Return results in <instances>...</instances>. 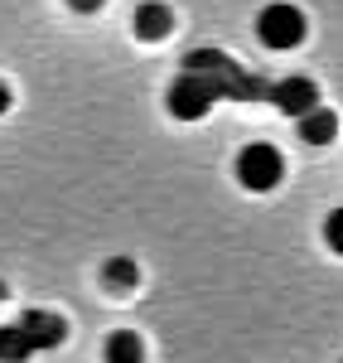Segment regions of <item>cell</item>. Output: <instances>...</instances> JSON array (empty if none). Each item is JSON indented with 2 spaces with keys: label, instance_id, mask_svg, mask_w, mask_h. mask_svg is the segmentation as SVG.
Returning a JSON list of instances; mask_svg holds the SVG:
<instances>
[{
  "label": "cell",
  "instance_id": "obj_1",
  "mask_svg": "<svg viewBox=\"0 0 343 363\" xmlns=\"http://www.w3.org/2000/svg\"><path fill=\"white\" fill-rule=\"evenodd\" d=\"M237 184L242 189H252V194H271L281 179H286V155H281V145L276 140H247L242 150H237Z\"/></svg>",
  "mask_w": 343,
  "mask_h": 363
},
{
  "label": "cell",
  "instance_id": "obj_2",
  "mask_svg": "<svg viewBox=\"0 0 343 363\" xmlns=\"http://www.w3.org/2000/svg\"><path fill=\"white\" fill-rule=\"evenodd\" d=\"M305 10L300 5H290V0H271L266 10L257 15V34L266 49H295V44H305Z\"/></svg>",
  "mask_w": 343,
  "mask_h": 363
},
{
  "label": "cell",
  "instance_id": "obj_3",
  "mask_svg": "<svg viewBox=\"0 0 343 363\" xmlns=\"http://www.w3.org/2000/svg\"><path fill=\"white\" fill-rule=\"evenodd\" d=\"M218 102V92H213V83L203 78V73H194V68H184L179 78H174L170 87V112L179 116V121H199V116H208V107Z\"/></svg>",
  "mask_w": 343,
  "mask_h": 363
},
{
  "label": "cell",
  "instance_id": "obj_4",
  "mask_svg": "<svg viewBox=\"0 0 343 363\" xmlns=\"http://www.w3.org/2000/svg\"><path fill=\"white\" fill-rule=\"evenodd\" d=\"M15 325H20V335L29 339L34 354H49V349H58V344L68 339V320L54 315V310H25Z\"/></svg>",
  "mask_w": 343,
  "mask_h": 363
},
{
  "label": "cell",
  "instance_id": "obj_5",
  "mask_svg": "<svg viewBox=\"0 0 343 363\" xmlns=\"http://www.w3.org/2000/svg\"><path fill=\"white\" fill-rule=\"evenodd\" d=\"M266 97L276 102V112H286V116H305L310 107H319L315 78H281V83L266 87Z\"/></svg>",
  "mask_w": 343,
  "mask_h": 363
},
{
  "label": "cell",
  "instance_id": "obj_6",
  "mask_svg": "<svg viewBox=\"0 0 343 363\" xmlns=\"http://www.w3.org/2000/svg\"><path fill=\"white\" fill-rule=\"evenodd\" d=\"M295 126H300V140L305 145H329V140L339 136V116H334V107H310L305 116H295Z\"/></svg>",
  "mask_w": 343,
  "mask_h": 363
},
{
  "label": "cell",
  "instance_id": "obj_7",
  "mask_svg": "<svg viewBox=\"0 0 343 363\" xmlns=\"http://www.w3.org/2000/svg\"><path fill=\"white\" fill-rule=\"evenodd\" d=\"M170 29H174V10L165 5V0L136 5V34H141V39H165Z\"/></svg>",
  "mask_w": 343,
  "mask_h": 363
},
{
  "label": "cell",
  "instance_id": "obj_8",
  "mask_svg": "<svg viewBox=\"0 0 343 363\" xmlns=\"http://www.w3.org/2000/svg\"><path fill=\"white\" fill-rule=\"evenodd\" d=\"M102 286L116 291V296H126V291L141 286V267H136L131 257H107V262H102Z\"/></svg>",
  "mask_w": 343,
  "mask_h": 363
},
{
  "label": "cell",
  "instance_id": "obj_9",
  "mask_svg": "<svg viewBox=\"0 0 343 363\" xmlns=\"http://www.w3.org/2000/svg\"><path fill=\"white\" fill-rule=\"evenodd\" d=\"M102 359L107 363H145V339L136 330H116L107 339V349H102Z\"/></svg>",
  "mask_w": 343,
  "mask_h": 363
},
{
  "label": "cell",
  "instance_id": "obj_10",
  "mask_svg": "<svg viewBox=\"0 0 343 363\" xmlns=\"http://www.w3.org/2000/svg\"><path fill=\"white\" fill-rule=\"evenodd\" d=\"M29 339L20 335V325H0V363H29Z\"/></svg>",
  "mask_w": 343,
  "mask_h": 363
},
{
  "label": "cell",
  "instance_id": "obj_11",
  "mask_svg": "<svg viewBox=\"0 0 343 363\" xmlns=\"http://www.w3.org/2000/svg\"><path fill=\"white\" fill-rule=\"evenodd\" d=\"M324 242H329V252L343 257V208H334V213L324 218Z\"/></svg>",
  "mask_w": 343,
  "mask_h": 363
},
{
  "label": "cell",
  "instance_id": "obj_12",
  "mask_svg": "<svg viewBox=\"0 0 343 363\" xmlns=\"http://www.w3.org/2000/svg\"><path fill=\"white\" fill-rule=\"evenodd\" d=\"M68 5H73V10H78V15H92V10H102V5H107V0H68Z\"/></svg>",
  "mask_w": 343,
  "mask_h": 363
},
{
  "label": "cell",
  "instance_id": "obj_13",
  "mask_svg": "<svg viewBox=\"0 0 343 363\" xmlns=\"http://www.w3.org/2000/svg\"><path fill=\"white\" fill-rule=\"evenodd\" d=\"M10 102H15V97H10V87H5V83H0V116H5V112H10Z\"/></svg>",
  "mask_w": 343,
  "mask_h": 363
},
{
  "label": "cell",
  "instance_id": "obj_14",
  "mask_svg": "<svg viewBox=\"0 0 343 363\" xmlns=\"http://www.w3.org/2000/svg\"><path fill=\"white\" fill-rule=\"evenodd\" d=\"M0 301H5V286H0Z\"/></svg>",
  "mask_w": 343,
  "mask_h": 363
}]
</instances>
